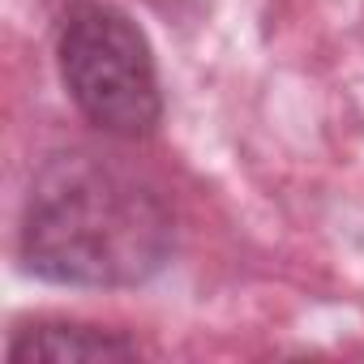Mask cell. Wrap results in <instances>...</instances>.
Listing matches in <instances>:
<instances>
[{"label":"cell","mask_w":364,"mask_h":364,"mask_svg":"<svg viewBox=\"0 0 364 364\" xmlns=\"http://www.w3.org/2000/svg\"><path fill=\"white\" fill-rule=\"evenodd\" d=\"M171 253V210L129 167L99 154H60L31 185L22 262L69 287L146 283Z\"/></svg>","instance_id":"obj_1"},{"label":"cell","mask_w":364,"mask_h":364,"mask_svg":"<svg viewBox=\"0 0 364 364\" xmlns=\"http://www.w3.org/2000/svg\"><path fill=\"white\" fill-rule=\"evenodd\" d=\"M137 355V343L112 334V330H95V326H31L14 338L9 360L26 364V360H129Z\"/></svg>","instance_id":"obj_3"},{"label":"cell","mask_w":364,"mask_h":364,"mask_svg":"<svg viewBox=\"0 0 364 364\" xmlns=\"http://www.w3.org/2000/svg\"><path fill=\"white\" fill-rule=\"evenodd\" d=\"M60 77L77 112L107 137H146L163 116L159 73L133 18L103 0H73L56 35Z\"/></svg>","instance_id":"obj_2"}]
</instances>
